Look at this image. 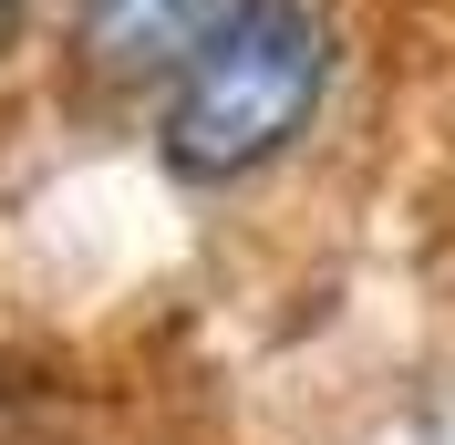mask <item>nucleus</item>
<instances>
[{
	"label": "nucleus",
	"instance_id": "obj_1",
	"mask_svg": "<svg viewBox=\"0 0 455 445\" xmlns=\"http://www.w3.org/2000/svg\"><path fill=\"white\" fill-rule=\"evenodd\" d=\"M331 73H341V31L321 0H238L218 21V42L166 84L156 156L187 187H238L321 125Z\"/></svg>",
	"mask_w": 455,
	"mask_h": 445
},
{
	"label": "nucleus",
	"instance_id": "obj_2",
	"mask_svg": "<svg viewBox=\"0 0 455 445\" xmlns=\"http://www.w3.org/2000/svg\"><path fill=\"white\" fill-rule=\"evenodd\" d=\"M238 0H73V42L104 84H176Z\"/></svg>",
	"mask_w": 455,
	"mask_h": 445
},
{
	"label": "nucleus",
	"instance_id": "obj_3",
	"mask_svg": "<svg viewBox=\"0 0 455 445\" xmlns=\"http://www.w3.org/2000/svg\"><path fill=\"white\" fill-rule=\"evenodd\" d=\"M11 31H21V0H0V42H11Z\"/></svg>",
	"mask_w": 455,
	"mask_h": 445
}]
</instances>
